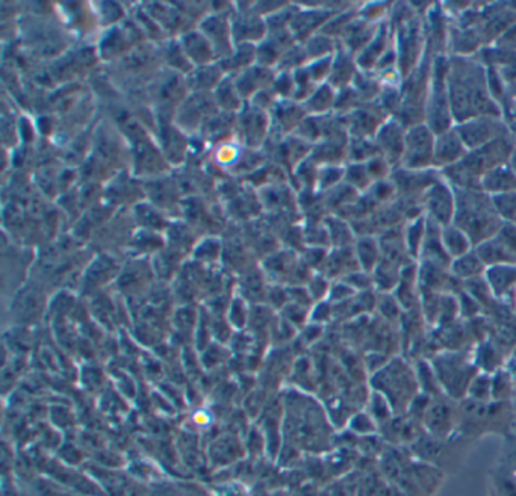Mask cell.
<instances>
[{"label":"cell","instance_id":"6","mask_svg":"<svg viewBox=\"0 0 516 496\" xmlns=\"http://www.w3.org/2000/svg\"><path fill=\"white\" fill-rule=\"evenodd\" d=\"M483 181H485V188H488L489 191H494L495 194H502L515 188L516 176L515 172L510 173V169L498 167L490 169Z\"/></svg>","mask_w":516,"mask_h":496},{"label":"cell","instance_id":"3","mask_svg":"<svg viewBox=\"0 0 516 496\" xmlns=\"http://www.w3.org/2000/svg\"><path fill=\"white\" fill-rule=\"evenodd\" d=\"M463 141L459 133H441V137L435 142V159L442 164H453L459 161L463 153Z\"/></svg>","mask_w":516,"mask_h":496},{"label":"cell","instance_id":"2","mask_svg":"<svg viewBox=\"0 0 516 496\" xmlns=\"http://www.w3.org/2000/svg\"><path fill=\"white\" fill-rule=\"evenodd\" d=\"M427 206H428V211H430L431 216L435 218V221H439L443 224L451 221V216L454 215V211H456L454 199L451 196L450 189L441 184L428 189Z\"/></svg>","mask_w":516,"mask_h":496},{"label":"cell","instance_id":"1","mask_svg":"<svg viewBox=\"0 0 516 496\" xmlns=\"http://www.w3.org/2000/svg\"><path fill=\"white\" fill-rule=\"evenodd\" d=\"M435 142L431 130L424 126H415L404 135L403 162L409 168H419L431 162Z\"/></svg>","mask_w":516,"mask_h":496},{"label":"cell","instance_id":"4","mask_svg":"<svg viewBox=\"0 0 516 496\" xmlns=\"http://www.w3.org/2000/svg\"><path fill=\"white\" fill-rule=\"evenodd\" d=\"M441 242L443 248H446L456 259L466 254L468 247H470L468 246L470 244V239H468V235L463 232V230L451 226H447L443 228V232L441 233Z\"/></svg>","mask_w":516,"mask_h":496},{"label":"cell","instance_id":"7","mask_svg":"<svg viewBox=\"0 0 516 496\" xmlns=\"http://www.w3.org/2000/svg\"><path fill=\"white\" fill-rule=\"evenodd\" d=\"M492 203L501 216L507 218L509 221H516V192L494 194Z\"/></svg>","mask_w":516,"mask_h":496},{"label":"cell","instance_id":"5","mask_svg":"<svg viewBox=\"0 0 516 496\" xmlns=\"http://www.w3.org/2000/svg\"><path fill=\"white\" fill-rule=\"evenodd\" d=\"M489 289L494 290L497 295L506 294L509 287L516 283V266H492L489 271Z\"/></svg>","mask_w":516,"mask_h":496},{"label":"cell","instance_id":"8","mask_svg":"<svg viewBox=\"0 0 516 496\" xmlns=\"http://www.w3.org/2000/svg\"><path fill=\"white\" fill-rule=\"evenodd\" d=\"M478 266H480V260L478 256L474 258V254H463V256L456 259V262H453V271H456L458 275L462 277H473L474 274L478 273Z\"/></svg>","mask_w":516,"mask_h":496}]
</instances>
